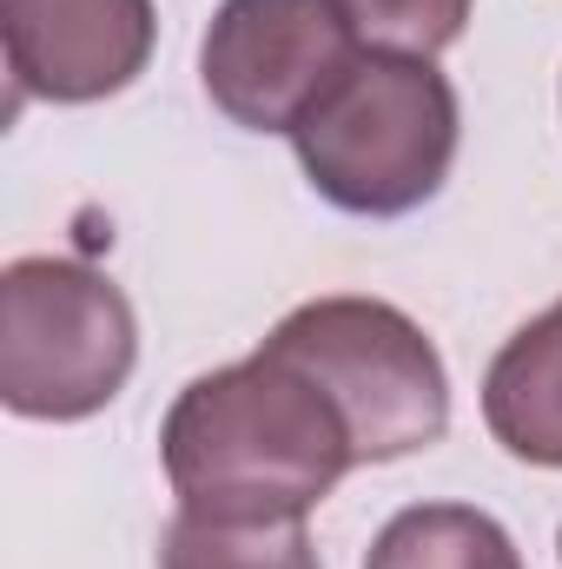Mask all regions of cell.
<instances>
[{
    "instance_id": "8992f818",
    "label": "cell",
    "mask_w": 562,
    "mask_h": 569,
    "mask_svg": "<svg viewBox=\"0 0 562 569\" xmlns=\"http://www.w3.org/2000/svg\"><path fill=\"white\" fill-rule=\"evenodd\" d=\"M13 107H93L127 93L152 60V0H0Z\"/></svg>"
},
{
    "instance_id": "52a82bcc",
    "label": "cell",
    "mask_w": 562,
    "mask_h": 569,
    "mask_svg": "<svg viewBox=\"0 0 562 569\" xmlns=\"http://www.w3.org/2000/svg\"><path fill=\"white\" fill-rule=\"evenodd\" d=\"M483 425L536 470H562V298L503 338L483 371Z\"/></svg>"
},
{
    "instance_id": "30bf717a",
    "label": "cell",
    "mask_w": 562,
    "mask_h": 569,
    "mask_svg": "<svg viewBox=\"0 0 562 569\" xmlns=\"http://www.w3.org/2000/svg\"><path fill=\"white\" fill-rule=\"evenodd\" d=\"M351 33L371 53H411V60H436L443 47L463 40L470 7L476 0H338Z\"/></svg>"
},
{
    "instance_id": "5b68a950",
    "label": "cell",
    "mask_w": 562,
    "mask_h": 569,
    "mask_svg": "<svg viewBox=\"0 0 562 569\" xmlns=\"http://www.w3.org/2000/svg\"><path fill=\"white\" fill-rule=\"evenodd\" d=\"M358 53L338 0H225L199 40V80L232 127L291 133Z\"/></svg>"
},
{
    "instance_id": "8fae6325",
    "label": "cell",
    "mask_w": 562,
    "mask_h": 569,
    "mask_svg": "<svg viewBox=\"0 0 562 569\" xmlns=\"http://www.w3.org/2000/svg\"><path fill=\"white\" fill-rule=\"evenodd\" d=\"M556 557H562V537H556Z\"/></svg>"
},
{
    "instance_id": "6da1fadb",
    "label": "cell",
    "mask_w": 562,
    "mask_h": 569,
    "mask_svg": "<svg viewBox=\"0 0 562 569\" xmlns=\"http://www.w3.org/2000/svg\"><path fill=\"white\" fill-rule=\"evenodd\" d=\"M159 463L179 510L272 523L324 503L338 477L358 470V443L331 391L259 345L252 358L219 365L172 398L159 425Z\"/></svg>"
},
{
    "instance_id": "277c9868",
    "label": "cell",
    "mask_w": 562,
    "mask_h": 569,
    "mask_svg": "<svg viewBox=\"0 0 562 569\" xmlns=\"http://www.w3.org/2000/svg\"><path fill=\"white\" fill-rule=\"evenodd\" d=\"M265 345L331 391L338 418L351 425L358 463H398L443 443L450 371L411 311L338 291L284 311Z\"/></svg>"
},
{
    "instance_id": "7a4b0ae2",
    "label": "cell",
    "mask_w": 562,
    "mask_h": 569,
    "mask_svg": "<svg viewBox=\"0 0 562 569\" xmlns=\"http://www.w3.org/2000/svg\"><path fill=\"white\" fill-rule=\"evenodd\" d=\"M463 113L450 73L411 53H358L331 93L291 127L311 192L351 219H404L430 206L456 166Z\"/></svg>"
},
{
    "instance_id": "9c48e42d",
    "label": "cell",
    "mask_w": 562,
    "mask_h": 569,
    "mask_svg": "<svg viewBox=\"0 0 562 569\" xmlns=\"http://www.w3.org/2000/svg\"><path fill=\"white\" fill-rule=\"evenodd\" d=\"M159 569H318L304 517L272 523H225L179 510L159 537Z\"/></svg>"
},
{
    "instance_id": "3957f363",
    "label": "cell",
    "mask_w": 562,
    "mask_h": 569,
    "mask_svg": "<svg viewBox=\"0 0 562 569\" xmlns=\"http://www.w3.org/2000/svg\"><path fill=\"white\" fill-rule=\"evenodd\" d=\"M140 365L127 291L80 259H13L0 272V398L33 425L107 411Z\"/></svg>"
},
{
    "instance_id": "ba28073f",
    "label": "cell",
    "mask_w": 562,
    "mask_h": 569,
    "mask_svg": "<svg viewBox=\"0 0 562 569\" xmlns=\"http://www.w3.org/2000/svg\"><path fill=\"white\" fill-rule=\"evenodd\" d=\"M364 569H523V557L476 503H411L371 537Z\"/></svg>"
}]
</instances>
